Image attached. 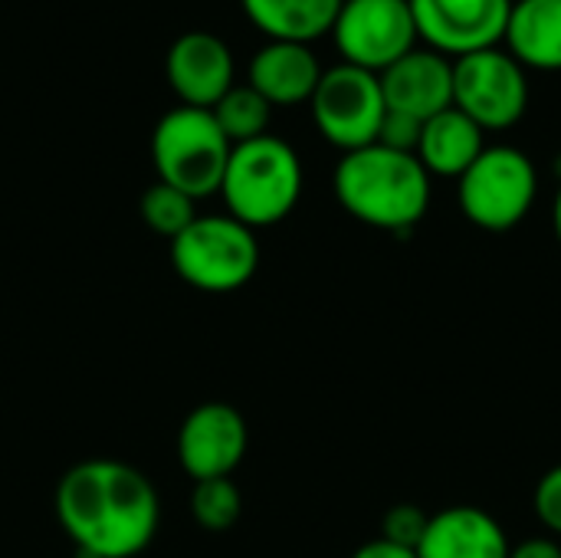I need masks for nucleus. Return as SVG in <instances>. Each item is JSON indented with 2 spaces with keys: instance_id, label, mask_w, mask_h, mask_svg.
Here are the masks:
<instances>
[{
  "instance_id": "f257e3e1",
  "label": "nucleus",
  "mask_w": 561,
  "mask_h": 558,
  "mask_svg": "<svg viewBox=\"0 0 561 558\" xmlns=\"http://www.w3.org/2000/svg\"><path fill=\"white\" fill-rule=\"evenodd\" d=\"M56 516L82 556L135 558L158 533L161 500L138 467L95 457L62 474Z\"/></svg>"
},
{
  "instance_id": "f03ea898",
  "label": "nucleus",
  "mask_w": 561,
  "mask_h": 558,
  "mask_svg": "<svg viewBox=\"0 0 561 558\" xmlns=\"http://www.w3.org/2000/svg\"><path fill=\"white\" fill-rule=\"evenodd\" d=\"M431 184L434 178L424 171L417 155L394 151L378 141L345 151L332 174V187L345 214L388 234H411L424 220L434 191Z\"/></svg>"
},
{
  "instance_id": "7ed1b4c3",
  "label": "nucleus",
  "mask_w": 561,
  "mask_h": 558,
  "mask_svg": "<svg viewBox=\"0 0 561 558\" xmlns=\"http://www.w3.org/2000/svg\"><path fill=\"white\" fill-rule=\"evenodd\" d=\"M217 194L224 197L227 214L250 230L273 227L286 220L302 197V161L289 141L266 132L233 145Z\"/></svg>"
},
{
  "instance_id": "20e7f679",
  "label": "nucleus",
  "mask_w": 561,
  "mask_h": 558,
  "mask_svg": "<svg viewBox=\"0 0 561 558\" xmlns=\"http://www.w3.org/2000/svg\"><path fill=\"white\" fill-rule=\"evenodd\" d=\"M233 145L220 132L210 109L178 105L161 115L151 135V161L158 181L178 187L191 201L220 191Z\"/></svg>"
},
{
  "instance_id": "39448f33",
  "label": "nucleus",
  "mask_w": 561,
  "mask_h": 558,
  "mask_svg": "<svg viewBox=\"0 0 561 558\" xmlns=\"http://www.w3.org/2000/svg\"><path fill=\"white\" fill-rule=\"evenodd\" d=\"M539 197V171L523 148L486 145L483 155L457 178L463 217L490 234L519 227Z\"/></svg>"
},
{
  "instance_id": "423d86ee",
  "label": "nucleus",
  "mask_w": 561,
  "mask_h": 558,
  "mask_svg": "<svg viewBox=\"0 0 561 558\" xmlns=\"http://www.w3.org/2000/svg\"><path fill=\"white\" fill-rule=\"evenodd\" d=\"M174 273L204 293H233L247 286L260 266L256 234L230 214L194 217L171 240Z\"/></svg>"
},
{
  "instance_id": "0eeeda50",
  "label": "nucleus",
  "mask_w": 561,
  "mask_h": 558,
  "mask_svg": "<svg viewBox=\"0 0 561 558\" xmlns=\"http://www.w3.org/2000/svg\"><path fill=\"white\" fill-rule=\"evenodd\" d=\"M312 122L319 135L335 145L342 155L358 151L378 141L381 122L388 115L378 72L339 62L322 69V79L309 99Z\"/></svg>"
},
{
  "instance_id": "6e6552de",
  "label": "nucleus",
  "mask_w": 561,
  "mask_h": 558,
  "mask_svg": "<svg viewBox=\"0 0 561 558\" xmlns=\"http://www.w3.org/2000/svg\"><path fill=\"white\" fill-rule=\"evenodd\" d=\"M454 109L473 118L486 135L523 122L529 109V76L506 46L454 59Z\"/></svg>"
},
{
  "instance_id": "1a4fd4ad",
  "label": "nucleus",
  "mask_w": 561,
  "mask_h": 558,
  "mask_svg": "<svg viewBox=\"0 0 561 558\" xmlns=\"http://www.w3.org/2000/svg\"><path fill=\"white\" fill-rule=\"evenodd\" d=\"M332 39L342 62L378 76L421 46L411 0H342Z\"/></svg>"
},
{
  "instance_id": "9d476101",
  "label": "nucleus",
  "mask_w": 561,
  "mask_h": 558,
  "mask_svg": "<svg viewBox=\"0 0 561 558\" xmlns=\"http://www.w3.org/2000/svg\"><path fill=\"white\" fill-rule=\"evenodd\" d=\"M421 43L460 59L480 49L503 46L513 0H411Z\"/></svg>"
},
{
  "instance_id": "9b49d317",
  "label": "nucleus",
  "mask_w": 561,
  "mask_h": 558,
  "mask_svg": "<svg viewBox=\"0 0 561 558\" xmlns=\"http://www.w3.org/2000/svg\"><path fill=\"white\" fill-rule=\"evenodd\" d=\"M247 447H250L247 421L227 401L197 405L178 431V460L194 483L230 477L243 464Z\"/></svg>"
},
{
  "instance_id": "f8f14e48",
  "label": "nucleus",
  "mask_w": 561,
  "mask_h": 558,
  "mask_svg": "<svg viewBox=\"0 0 561 558\" xmlns=\"http://www.w3.org/2000/svg\"><path fill=\"white\" fill-rule=\"evenodd\" d=\"M164 69L174 95L181 99V105L191 109H214L237 86L230 46L207 30H191L178 36L168 49Z\"/></svg>"
},
{
  "instance_id": "ddd939ff",
  "label": "nucleus",
  "mask_w": 561,
  "mask_h": 558,
  "mask_svg": "<svg viewBox=\"0 0 561 558\" xmlns=\"http://www.w3.org/2000/svg\"><path fill=\"white\" fill-rule=\"evenodd\" d=\"M378 79H381L385 105L417 122H427L454 105V59L427 46L411 49L394 66H388Z\"/></svg>"
},
{
  "instance_id": "4468645a",
  "label": "nucleus",
  "mask_w": 561,
  "mask_h": 558,
  "mask_svg": "<svg viewBox=\"0 0 561 558\" xmlns=\"http://www.w3.org/2000/svg\"><path fill=\"white\" fill-rule=\"evenodd\" d=\"M510 536L480 506L460 503L431 516L417 558H510Z\"/></svg>"
},
{
  "instance_id": "2eb2a0df",
  "label": "nucleus",
  "mask_w": 561,
  "mask_h": 558,
  "mask_svg": "<svg viewBox=\"0 0 561 558\" xmlns=\"http://www.w3.org/2000/svg\"><path fill=\"white\" fill-rule=\"evenodd\" d=\"M322 79V62L306 43L270 39L250 59V86L270 105H302Z\"/></svg>"
},
{
  "instance_id": "dca6fc26",
  "label": "nucleus",
  "mask_w": 561,
  "mask_h": 558,
  "mask_svg": "<svg viewBox=\"0 0 561 558\" xmlns=\"http://www.w3.org/2000/svg\"><path fill=\"white\" fill-rule=\"evenodd\" d=\"M503 46L526 72H561V0H513Z\"/></svg>"
},
{
  "instance_id": "f3484780",
  "label": "nucleus",
  "mask_w": 561,
  "mask_h": 558,
  "mask_svg": "<svg viewBox=\"0 0 561 558\" xmlns=\"http://www.w3.org/2000/svg\"><path fill=\"white\" fill-rule=\"evenodd\" d=\"M486 148V132L460 109H444L424 122L417 141V161L431 178H460Z\"/></svg>"
},
{
  "instance_id": "a211bd4d",
  "label": "nucleus",
  "mask_w": 561,
  "mask_h": 558,
  "mask_svg": "<svg viewBox=\"0 0 561 558\" xmlns=\"http://www.w3.org/2000/svg\"><path fill=\"white\" fill-rule=\"evenodd\" d=\"M250 23L270 39L312 43L332 33L342 0H240Z\"/></svg>"
},
{
  "instance_id": "6ab92c4d",
  "label": "nucleus",
  "mask_w": 561,
  "mask_h": 558,
  "mask_svg": "<svg viewBox=\"0 0 561 558\" xmlns=\"http://www.w3.org/2000/svg\"><path fill=\"white\" fill-rule=\"evenodd\" d=\"M210 112H214L220 132L227 135V141L243 145V141H253V138L266 135L273 105L247 82V86H233Z\"/></svg>"
},
{
  "instance_id": "aec40b11",
  "label": "nucleus",
  "mask_w": 561,
  "mask_h": 558,
  "mask_svg": "<svg viewBox=\"0 0 561 558\" xmlns=\"http://www.w3.org/2000/svg\"><path fill=\"white\" fill-rule=\"evenodd\" d=\"M243 513V493L230 477L197 480L191 493V516L207 533H227Z\"/></svg>"
},
{
  "instance_id": "412c9836",
  "label": "nucleus",
  "mask_w": 561,
  "mask_h": 558,
  "mask_svg": "<svg viewBox=\"0 0 561 558\" xmlns=\"http://www.w3.org/2000/svg\"><path fill=\"white\" fill-rule=\"evenodd\" d=\"M194 204H197V201H191V197L181 194L178 187H171V184H164V181H154V184L141 194V220H145L154 234L174 240L184 227L194 224V217H197Z\"/></svg>"
},
{
  "instance_id": "4be33fe9",
  "label": "nucleus",
  "mask_w": 561,
  "mask_h": 558,
  "mask_svg": "<svg viewBox=\"0 0 561 558\" xmlns=\"http://www.w3.org/2000/svg\"><path fill=\"white\" fill-rule=\"evenodd\" d=\"M431 516L414 506V503H401L394 510L385 513V523H381V539L388 543H398V546H408V549H417L421 539H424V529H427Z\"/></svg>"
},
{
  "instance_id": "5701e85b",
  "label": "nucleus",
  "mask_w": 561,
  "mask_h": 558,
  "mask_svg": "<svg viewBox=\"0 0 561 558\" xmlns=\"http://www.w3.org/2000/svg\"><path fill=\"white\" fill-rule=\"evenodd\" d=\"M533 510L539 523L552 533V539H561V464L539 477L533 493Z\"/></svg>"
},
{
  "instance_id": "b1692460",
  "label": "nucleus",
  "mask_w": 561,
  "mask_h": 558,
  "mask_svg": "<svg viewBox=\"0 0 561 558\" xmlns=\"http://www.w3.org/2000/svg\"><path fill=\"white\" fill-rule=\"evenodd\" d=\"M421 128H424V122H417V118H411L404 112H391L388 109V115L381 122V132H378V145L414 155L417 141H421Z\"/></svg>"
},
{
  "instance_id": "393cba45",
  "label": "nucleus",
  "mask_w": 561,
  "mask_h": 558,
  "mask_svg": "<svg viewBox=\"0 0 561 558\" xmlns=\"http://www.w3.org/2000/svg\"><path fill=\"white\" fill-rule=\"evenodd\" d=\"M510 558H561V543L552 536H533L513 546Z\"/></svg>"
},
{
  "instance_id": "a878e982",
  "label": "nucleus",
  "mask_w": 561,
  "mask_h": 558,
  "mask_svg": "<svg viewBox=\"0 0 561 558\" xmlns=\"http://www.w3.org/2000/svg\"><path fill=\"white\" fill-rule=\"evenodd\" d=\"M352 558H417V549H408V546H398V543H388V539H371L365 543L362 549H355Z\"/></svg>"
},
{
  "instance_id": "bb28decb",
  "label": "nucleus",
  "mask_w": 561,
  "mask_h": 558,
  "mask_svg": "<svg viewBox=\"0 0 561 558\" xmlns=\"http://www.w3.org/2000/svg\"><path fill=\"white\" fill-rule=\"evenodd\" d=\"M552 230H556V240H559L561 247V181L559 191H556V201H552Z\"/></svg>"
}]
</instances>
